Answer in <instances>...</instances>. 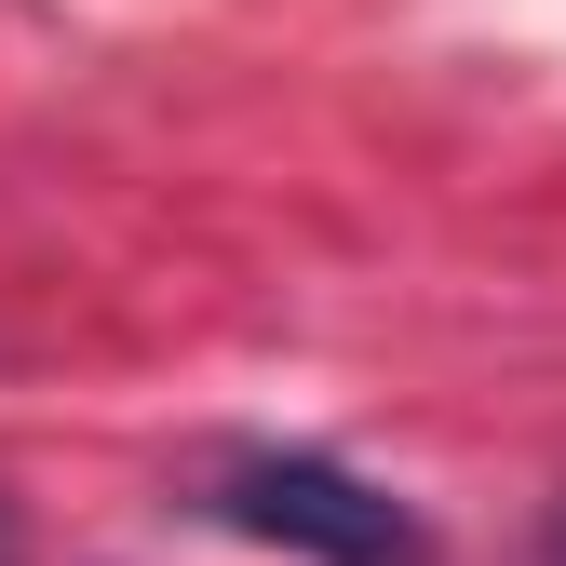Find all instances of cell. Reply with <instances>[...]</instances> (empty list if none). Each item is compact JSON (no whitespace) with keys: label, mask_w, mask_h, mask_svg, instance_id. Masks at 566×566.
Segmentation results:
<instances>
[{"label":"cell","mask_w":566,"mask_h":566,"mask_svg":"<svg viewBox=\"0 0 566 566\" xmlns=\"http://www.w3.org/2000/svg\"><path fill=\"white\" fill-rule=\"evenodd\" d=\"M202 513L230 539H256V553H297V566H432L418 513L391 485H365L350 459H324V446H230L202 472Z\"/></svg>","instance_id":"6da1fadb"},{"label":"cell","mask_w":566,"mask_h":566,"mask_svg":"<svg viewBox=\"0 0 566 566\" xmlns=\"http://www.w3.org/2000/svg\"><path fill=\"white\" fill-rule=\"evenodd\" d=\"M0 566H28V526H14V500H0Z\"/></svg>","instance_id":"7a4b0ae2"},{"label":"cell","mask_w":566,"mask_h":566,"mask_svg":"<svg viewBox=\"0 0 566 566\" xmlns=\"http://www.w3.org/2000/svg\"><path fill=\"white\" fill-rule=\"evenodd\" d=\"M553 566H566V513H553Z\"/></svg>","instance_id":"3957f363"}]
</instances>
